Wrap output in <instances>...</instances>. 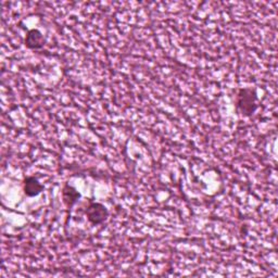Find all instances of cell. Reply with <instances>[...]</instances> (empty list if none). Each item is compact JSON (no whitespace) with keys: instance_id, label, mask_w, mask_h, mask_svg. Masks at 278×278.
Masks as SVG:
<instances>
[{"instance_id":"1","label":"cell","mask_w":278,"mask_h":278,"mask_svg":"<svg viewBox=\"0 0 278 278\" xmlns=\"http://www.w3.org/2000/svg\"><path fill=\"white\" fill-rule=\"evenodd\" d=\"M257 108L256 94L250 88L241 89L237 96V109L241 114L246 116L251 115Z\"/></svg>"},{"instance_id":"2","label":"cell","mask_w":278,"mask_h":278,"mask_svg":"<svg viewBox=\"0 0 278 278\" xmlns=\"http://www.w3.org/2000/svg\"><path fill=\"white\" fill-rule=\"evenodd\" d=\"M86 215L94 225L101 224L108 217V210L101 203H90L86 209Z\"/></svg>"},{"instance_id":"3","label":"cell","mask_w":278,"mask_h":278,"mask_svg":"<svg viewBox=\"0 0 278 278\" xmlns=\"http://www.w3.org/2000/svg\"><path fill=\"white\" fill-rule=\"evenodd\" d=\"M25 43L29 49H39L45 45V38L38 29H32L27 33Z\"/></svg>"},{"instance_id":"4","label":"cell","mask_w":278,"mask_h":278,"mask_svg":"<svg viewBox=\"0 0 278 278\" xmlns=\"http://www.w3.org/2000/svg\"><path fill=\"white\" fill-rule=\"evenodd\" d=\"M44 187L38 183V180L34 177H28L24 181V191L28 197L37 196L42 193Z\"/></svg>"},{"instance_id":"5","label":"cell","mask_w":278,"mask_h":278,"mask_svg":"<svg viewBox=\"0 0 278 278\" xmlns=\"http://www.w3.org/2000/svg\"><path fill=\"white\" fill-rule=\"evenodd\" d=\"M79 198V194L75 190L73 187H71L69 185H67L63 188V200L65 203L68 204L69 208H71L75 202H76Z\"/></svg>"}]
</instances>
